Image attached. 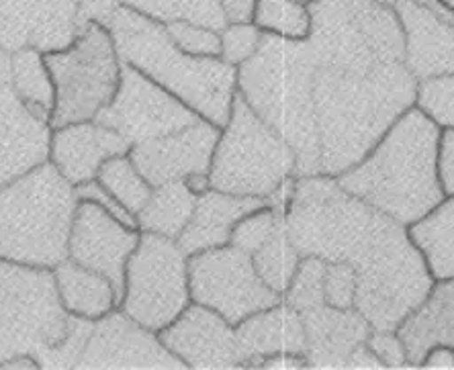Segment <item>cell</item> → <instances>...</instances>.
Masks as SVG:
<instances>
[{
	"instance_id": "obj_1",
	"label": "cell",
	"mask_w": 454,
	"mask_h": 370,
	"mask_svg": "<svg viewBox=\"0 0 454 370\" xmlns=\"http://www.w3.org/2000/svg\"><path fill=\"white\" fill-rule=\"evenodd\" d=\"M285 230L301 256L352 266L354 307L372 329H397L434 287L407 227L346 193L328 174L295 177Z\"/></svg>"
},
{
	"instance_id": "obj_2",
	"label": "cell",
	"mask_w": 454,
	"mask_h": 370,
	"mask_svg": "<svg viewBox=\"0 0 454 370\" xmlns=\"http://www.w3.org/2000/svg\"><path fill=\"white\" fill-rule=\"evenodd\" d=\"M418 78L405 64L352 72L317 68L313 103L322 174L340 177L369 156L387 131L416 106Z\"/></svg>"
},
{
	"instance_id": "obj_3",
	"label": "cell",
	"mask_w": 454,
	"mask_h": 370,
	"mask_svg": "<svg viewBox=\"0 0 454 370\" xmlns=\"http://www.w3.org/2000/svg\"><path fill=\"white\" fill-rule=\"evenodd\" d=\"M440 127L411 106L363 162L336 177L346 193L410 227L446 199L438 178Z\"/></svg>"
},
{
	"instance_id": "obj_4",
	"label": "cell",
	"mask_w": 454,
	"mask_h": 370,
	"mask_svg": "<svg viewBox=\"0 0 454 370\" xmlns=\"http://www.w3.org/2000/svg\"><path fill=\"white\" fill-rule=\"evenodd\" d=\"M316 58L307 39L264 33L258 51L238 66V94L297 156V177L322 174L313 103Z\"/></svg>"
},
{
	"instance_id": "obj_5",
	"label": "cell",
	"mask_w": 454,
	"mask_h": 370,
	"mask_svg": "<svg viewBox=\"0 0 454 370\" xmlns=\"http://www.w3.org/2000/svg\"><path fill=\"white\" fill-rule=\"evenodd\" d=\"M121 62L142 72L209 123L223 127L238 94V68L222 58H197L172 42L164 23L119 6L106 25Z\"/></svg>"
},
{
	"instance_id": "obj_6",
	"label": "cell",
	"mask_w": 454,
	"mask_h": 370,
	"mask_svg": "<svg viewBox=\"0 0 454 370\" xmlns=\"http://www.w3.org/2000/svg\"><path fill=\"white\" fill-rule=\"evenodd\" d=\"M92 324L66 311L51 268L0 260V365L29 354L42 368H76Z\"/></svg>"
},
{
	"instance_id": "obj_7",
	"label": "cell",
	"mask_w": 454,
	"mask_h": 370,
	"mask_svg": "<svg viewBox=\"0 0 454 370\" xmlns=\"http://www.w3.org/2000/svg\"><path fill=\"white\" fill-rule=\"evenodd\" d=\"M78 193L50 160L0 186V260L56 268L68 260Z\"/></svg>"
},
{
	"instance_id": "obj_8",
	"label": "cell",
	"mask_w": 454,
	"mask_h": 370,
	"mask_svg": "<svg viewBox=\"0 0 454 370\" xmlns=\"http://www.w3.org/2000/svg\"><path fill=\"white\" fill-rule=\"evenodd\" d=\"M307 42L317 68L369 72L405 64L403 27L375 0H313Z\"/></svg>"
},
{
	"instance_id": "obj_9",
	"label": "cell",
	"mask_w": 454,
	"mask_h": 370,
	"mask_svg": "<svg viewBox=\"0 0 454 370\" xmlns=\"http://www.w3.org/2000/svg\"><path fill=\"white\" fill-rule=\"evenodd\" d=\"M295 177L297 156L293 147L236 94L213 152L209 188L269 201Z\"/></svg>"
},
{
	"instance_id": "obj_10",
	"label": "cell",
	"mask_w": 454,
	"mask_h": 370,
	"mask_svg": "<svg viewBox=\"0 0 454 370\" xmlns=\"http://www.w3.org/2000/svg\"><path fill=\"white\" fill-rule=\"evenodd\" d=\"M45 64L56 84L51 130L98 119L121 83L123 62L115 39L109 27L97 21L80 25L68 47L45 53Z\"/></svg>"
},
{
	"instance_id": "obj_11",
	"label": "cell",
	"mask_w": 454,
	"mask_h": 370,
	"mask_svg": "<svg viewBox=\"0 0 454 370\" xmlns=\"http://www.w3.org/2000/svg\"><path fill=\"white\" fill-rule=\"evenodd\" d=\"M191 303L189 254L176 240L139 232L137 248L127 260L119 309L160 334Z\"/></svg>"
},
{
	"instance_id": "obj_12",
	"label": "cell",
	"mask_w": 454,
	"mask_h": 370,
	"mask_svg": "<svg viewBox=\"0 0 454 370\" xmlns=\"http://www.w3.org/2000/svg\"><path fill=\"white\" fill-rule=\"evenodd\" d=\"M191 301L209 307L231 326L283 301L256 272L252 254L227 244L189 256Z\"/></svg>"
},
{
	"instance_id": "obj_13",
	"label": "cell",
	"mask_w": 454,
	"mask_h": 370,
	"mask_svg": "<svg viewBox=\"0 0 454 370\" xmlns=\"http://www.w3.org/2000/svg\"><path fill=\"white\" fill-rule=\"evenodd\" d=\"M97 121L115 130L125 141H129V146H136L186 130L199 123L201 117L175 94L123 64L115 97Z\"/></svg>"
},
{
	"instance_id": "obj_14",
	"label": "cell",
	"mask_w": 454,
	"mask_h": 370,
	"mask_svg": "<svg viewBox=\"0 0 454 370\" xmlns=\"http://www.w3.org/2000/svg\"><path fill=\"white\" fill-rule=\"evenodd\" d=\"M76 368H186L160 335L137 324L121 309L92 324Z\"/></svg>"
},
{
	"instance_id": "obj_15",
	"label": "cell",
	"mask_w": 454,
	"mask_h": 370,
	"mask_svg": "<svg viewBox=\"0 0 454 370\" xmlns=\"http://www.w3.org/2000/svg\"><path fill=\"white\" fill-rule=\"evenodd\" d=\"M139 230L121 224L90 201H80L70 230L68 258L105 274L121 303L127 260L137 248Z\"/></svg>"
},
{
	"instance_id": "obj_16",
	"label": "cell",
	"mask_w": 454,
	"mask_h": 370,
	"mask_svg": "<svg viewBox=\"0 0 454 370\" xmlns=\"http://www.w3.org/2000/svg\"><path fill=\"white\" fill-rule=\"evenodd\" d=\"M219 133L222 127L201 119L170 136L131 146L129 158L153 188L176 180L186 183L197 177H209Z\"/></svg>"
},
{
	"instance_id": "obj_17",
	"label": "cell",
	"mask_w": 454,
	"mask_h": 370,
	"mask_svg": "<svg viewBox=\"0 0 454 370\" xmlns=\"http://www.w3.org/2000/svg\"><path fill=\"white\" fill-rule=\"evenodd\" d=\"M80 29L76 0H0V50L50 53L68 47Z\"/></svg>"
},
{
	"instance_id": "obj_18",
	"label": "cell",
	"mask_w": 454,
	"mask_h": 370,
	"mask_svg": "<svg viewBox=\"0 0 454 370\" xmlns=\"http://www.w3.org/2000/svg\"><path fill=\"white\" fill-rule=\"evenodd\" d=\"M186 368H242L236 327L209 307L191 303L158 334Z\"/></svg>"
},
{
	"instance_id": "obj_19",
	"label": "cell",
	"mask_w": 454,
	"mask_h": 370,
	"mask_svg": "<svg viewBox=\"0 0 454 370\" xmlns=\"http://www.w3.org/2000/svg\"><path fill=\"white\" fill-rule=\"evenodd\" d=\"M50 138L51 127L19 100L11 80V53L0 50V186L45 162Z\"/></svg>"
},
{
	"instance_id": "obj_20",
	"label": "cell",
	"mask_w": 454,
	"mask_h": 370,
	"mask_svg": "<svg viewBox=\"0 0 454 370\" xmlns=\"http://www.w3.org/2000/svg\"><path fill=\"white\" fill-rule=\"evenodd\" d=\"M129 141L101 121H80L51 130L48 160L72 186L97 178L109 158L129 154Z\"/></svg>"
},
{
	"instance_id": "obj_21",
	"label": "cell",
	"mask_w": 454,
	"mask_h": 370,
	"mask_svg": "<svg viewBox=\"0 0 454 370\" xmlns=\"http://www.w3.org/2000/svg\"><path fill=\"white\" fill-rule=\"evenodd\" d=\"M305 326V360L307 366L342 368L350 352L364 344L372 327L356 307L336 309L322 305L301 313Z\"/></svg>"
},
{
	"instance_id": "obj_22",
	"label": "cell",
	"mask_w": 454,
	"mask_h": 370,
	"mask_svg": "<svg viewBox=\"0 0 454 370\" xmlns=\"http://www.w3.org/2000/svg\"><path fill=\"white\" fill-rule=\"evenodd\" d=\"M393 9L403 27L407 70L418 80L454 74V25L413 0H399Z\"/></svg>"
},
{
	"instance_id": "obj_23",
	"label": "cell",
	"mask_w": 454,
	"mask_h": 370,
	"mask_svg": "<svg viewBox=\"0 0 454 370\" xmlns=\"http://www.w3.org/2000/svg\"><path fill=\"white\" fill-rule=\"evenodd\" d=\"M236 340L244 366H260V362L278 354H305V326L285 301L239 321Z\"/></svg>"
},
{
	"instance_id": "obj_24",
	"label": "cell",
	"mask_w": 454,
	"mask_h": 370,
	"mask_svg": "<svg viewBox=\"0 0 454 370\" xmlns=\"http://www.w3.org/2000/svg\"><path fill=\"white\" fill-rule=\"evenodd\" d=\"M262 205H266L262 199L239 197V194L222 193L215 188H205L203 193H199L195 211L184 232L178 235V246L189 256L227 246L238 221Z\"/></svg>"
},
{
	"instance_id": "obj_25",
	"label": "cell",
	"mask_w": 454,
	"mask_h": 370,
	"mask_svg": "<svg viewBox=\"0 0 454 370\" xmlns=\"http://www.w3.org/2000/svg\"><path fill=\"white\" fill-rule=\"evenodd\" d=\"M407 366H422L432 348H454V280H434L426 299L397 326Z\"/></svg>"
},
{
	"instance_id": "obj_26",
	"label": "cell",
	"mask_w": 454,
	"mask_h": 370,
	"mask_svg": "<svg viewBox=\"0 0 454 370\" xmlns=\"http://www.w3.org/2000/svg\"><path fill=\"white\" fill-rule=\"evenodd\" d=\"M62 305L72 318L98 321L119 307V295L113 282L101 272L64 260L53 268Z\"/></svg>"
},
{
	"instance_id": "obj_27",
	"label": "cell",
	"mask_w": 454,
	"mask_h": 370,
	"mask_svg": "<svg viewBox=\"0 0 454 370\" xmlns=\"http://www.w3.org/2000/svg\"><path fill=\"white\" fill-rule=\"evenodd\" d=\"M434 280H454V197L407 227Z\"/></svg>"
},
{
	"instance_id": "obj_28",
	"label": "cell",
	"mask_w": 454,
	"mask_h": 370,
	"mask_svg": "<svg viewBox=\"0 0 454 370\" xmlns=\"http://www.w3.org/2000/svg\"><path fill=\"white\" fill-rule=\"evenodd\" d=\"M11 80L19 100L33 117L50 125L56 105V84L45 64V53L23 47L11 53Z\"/></svg>"
},
{
	"instance_id": "obj_29",
	"label": "cell",
	"mask_w": 454,
	"mask_h": 370,
	"mask_svg": "<svg viewBox=\"0 0 454 370\" xmlns=\"http://www.w3.org/2000/svg\"><path fill=\"white\" fill-rule=\"evenodd\" d=\"M197 197L199 193L192 191L184 180L152 188L150 199L137 213V230L178 240L195 211Z\"/></svg>"
},
{
	"instance_id": "obj_30",
	"label": "cell",
	"mask_w": 454,
	"mask_h": 370,
	"mask_svg": "<svg viewBox=\"0 0 454 370\" xmlns=\"http://www.w3.org/2000/svg\"><path fill=\"white\" fill-rule=\"evenodd\" d=\"M121 4L164 25L191 21L217 31L225 27L219 0H121Z\"/></svg>"
},
{
	"instance_id": "obj_31",
	"label": "cell",
	"mask_w": 454,
	"mask_h": 370,
	"mask_svg": "<svg viewBox=\"0 0 454 370\" xmlns=\"http://www.w3.org/2000/svg\"><path fill=\"white\" fill-rule=\"evenodd\" d=\"M301 258L303 256L299 254L295 244H293L289 235H286L285 227L252 254L254 266H256L260 279H262L272 291L278 293L280 297H283L293 279H295L297 268L301 264Z\"/></svg>"
},
{
	"instance_id": "obj_32",
	"label": "cell",
	"mask_w": 454,
	"mask_h": 370,
	"mask_svg": "<svg viewBox=\"0 0 454 370\" xmlns=\"http://www.w3.org/2000/svg\"><path fill=\"white\" fill-rule=\"evenodd\" d=\"M97 180L101 183L119 203H121L127 211L136 215L142 211L145 201L152 194V185L142 177L137 166L133 164L129 154H121V156L109 158L101 166L97 174Z\"/></svg>"
},
{
	"instance_id": "obj_33",
	"label": "cell",
	"mask_w": 454,
	"mask_h": 370,
	"mask_svg": "<svg viewBox=\"0 0 454 370\" xmlns=\"http://www.w3.org/2000/svg\"><path fill=\"white\" fill-rule=\"evenodd\" d=\"M254 25L283 39H307L311 31L309 4L301 0H258Z\"/></svg>"
},
{
	"instance_id": "obj_34",
	"label": "cell",
	"mask_w": 454,
	"mask_h": 370,
	"mask_svg": "<svg viewBox=\"0 0 454 370\" xmlns=\"http://www.w3.org/2000/svg\"><path fill=\"white\" fill-rule=\"evenodd\" d=\"M416 109L440 130H454V74L418 80Z\"/></svg>"
},
{
	"instance_id": "obj_35",
	"label": "cell",
	"mask_w": 454,
	"mask_h": 370,
	"mask_svg": "<svg viewBox=\"0 0 454 370\" xmlns=\"http://www.w3.org/2000/svg\"><path fill=\"white\" fill-rule=\"evenodd\" d=\"M324 272L325 262L313 256H303L297 274L283 295V301L301 315L309 309L322 305L324 299Z\"/></svg>"
},
{
	"instance_id": "obj_36",
	"label": "cell",
	"mask_w": 454,
	"mask_h": 370,
	"mask_svg": "<svg viewBox=\"0 0 454 370\" xmlns=\"http://www.w3.org/2000/svg\"><path fill=\"white\" fill-rule=\"evenodd\" d=\"M283 227L285 213L266 203L238 221V225L233 227L230 244L242 248L248 254H254Z\"/></svg>"
},
{
	"instance_id": "obj_37",
	"label": "cell",
	"mask_w": 454,
	"mask_h": 370,
	"mask_svg": "<svg viewBox=\"0 0 454 370\" xmlns=\"http://www.w3.org/2000/svg\"><path fill=\"white\" fill-rule=\"evenodd\" d=\"M164 27L172 42L189 56L222 58V33L217 29L191 21H172Z\"/></svg>"
},
{
	"instance_id": "obj_38",
	"label": "cell",
	"mask_w": 454,
	"mask_h": 370,
	"mask_svg": "<svg viewBox=\"0 0 454 370\" xmlns=\"http://www.w3.org/2000/svg\"><path fill=\"white\" fill-rule=\"evenodd\" d=\"M219 33H222V59L233 68L248 62L264 37V33L254 23L225 25Z\"/></svg>"
},
{
	"instance_id": "obj_39",
	"label": "cell",
	"mask_w": 454,
	"mask_h": 370,
	"mask_svg": "<svg viewBox=\"0 0 454 370\" xmlns=\"http://www.w3.org/2000/svg\"><path fill=\"white\" fill-rule=\"evenodd\" d=\"M324 299L336 309H350L356 301V272L344 262H325Z\"/></svg>"
},
{
	"instance_id": "obj_40",
	"label": "cell",
	"mask_w": 454,
	"mask_h": 370,
	"mask_svg": "<svg viewBox=\"0 0 454 370\" xmlns=\"http://www.w3.org/2000/svg\"><path fill=\"white\" fill-rule=\"evenodd\" d=\"M366 344L375 352L380 365L385 366H407V352L402 338L395 329H372L366 338Z\"/></svg>"
},
{
	"instance_id": "obj_41",
	"label": "cell",
	"mask_w": 454,
	"mask_h": 370,
	"mask_svg": "<svg viewBox=\"0 0 454 370\" xmlns=\"http://www.w3.org/2000/svg\"><path fill=\"white\" fill-rule=\"evenodd\" d=\"M76 193H78L80 201H90V203L103 207L106 213H111L113 217L121 221V224L129 225V227H136V230H137L136 215L127 211V209L121 203H119V201L113 197V194L106 191V188L101 183H98L97 178L90 180V183H86V185L76 186Z\"/></svg>"
},
{
	"instance_id": "obj_42",
	"label": "cell",
	"mask_w": 454,
	"mask_h": 370,
	"mask_svg": "<svg viewBox=\"0 0 454 370\" xmlns=\"http://www.w3.org/2000/svg\"><path fill=\"white\" fill-rule=\"evenodd\" d=\"M436 166L444 197H454V130H440Z\"/></svg>"
},
{
	"instance_id": "obj_43",
	"label": "cell",
	"mask_w": 454,
	"mask_h": 370,
	"mask_svg": "<svg viewBox=\"0 0 454 370\" xmlns=\"http://www.w3.org/2000/svg\"><path fill=\"white\" fill-rule=\"evenodd\" d=\"M76 3L80 25L89 21L109 25L113 15H115V11L121 6V0H76Z\"/></svg>"
},
{
	"instance_id": "obj_44",
	"label": "cell",
	"mask_w": 454,
	"mask_h": 370,
	"mask_svg": "<svg viewBox=\"0 0 454 370\" xmlns=\"http://www.w3.org/2000/svg\"><path fill=\"white\" fill-rule=\"evenodd\" d=\"M258 0H219L225 25L252 23Z\"/></svg>"
},
{
	"instance_id": "obj_45",
	"label": "cell",
	"mask_w": 454,
	"mask_h": 370,
	"mask_svg": "<svg viewBox=\"0 0 454 370\" xmlns=\"http://www.w3.org/2000/svg\"><path fill=\"white\" fill-rule=\"evenodd\" d=\"M346 366H350V368H383L380 360L377 358L375 352H372L366 342L352 350Z\"/></svg>"
},
{
	"instance_id": "obj_46",
	"label": "cell",
	"mask_w": 454,
	"mask_h": 370,
	"mask_svg": "<svg viewBox=\"0 0 454 370\" xmlns=\"http://www.w3.org/2000/svg\"><path fill=\"white\" fill-rule=\"evenodd\" d=\"M422 366L432 368H454V348L449 346H436L432 348L428 356L424 358Z\"/></svg>"
},
{
	"instance_id": "obj_47",
	"label": "cell",
	"mask_w": 454,
	"mask_h": 370,
	"mask_svg": "<svg viewBox=\"0 0 454 370\" xmlns=\"http://www.w3.org/2000/svg\"><path fill=\"white\" fill-rule=\"evenodd\" d=\"M262 368H305L307 360L303 354H278L260 362Z\"/></svg>"
},
{
	"instance_id": "obj_48",
	"label": "cell",
	"mask_w": 454,
	"mask_h": 370,
	"mask_svg": "<svg viewBox=\"0 0 454 370\" xmlns=\"http://www.w3.org/2000/svg\"><path fill=\"white\" fill-rule=\"evenodd\" d=\"M413 3L428 9L432 15H436L442 21L454 25V9L444 3V0H413Z\"/></svg>"
},
{
	"instance_id": "obj_49",
	"label": "cell",
	"mask_w": 454,
	"mask_h": 370,
	"mask_svg": "<svg viewBox=\"0 0 454 370\" xmlns=\"http://www.w3.org/2000/svg\"><path fill=\"white\" fill-rule=\"evenodd\" d=\"M0 368H27V370H31V368H42V365H39V360L35 358V356L25 354V356H15V358L4 360L3 365H0Z\"/></svg>"
},
{
	"instance_id": "obj_50",
	"label": "cell",
	"mask_w": 454,
	"mask_h": 370,
	"mask_svg": "<svg viewBox=\"0 0 454 370\" xmlns=\"http://www.w3.org/2000/svg\"><path fill=\"white\" fill-rule=\"evenodd\" d=\"M375 3H379V4H385V6H395L399 0H375Z\"/></svg>"
},
{
	"instance_id": "obj_51",
	"label": "cell",
	"mask_w": 454,
	"mask_h": 370,
	"mask_svg": "<svg viewBox=\"0 0 454 370\" xmlns=\"http://www.w3.org/2000/svg\"><path fill=\"white\" fill-rule=\"evenodd\" d=\"M444 3L449 4V6H452V9H454V0H444Z\"/></svg>"
},
{
	"instance_id": "obj_52",
	"label": "cell",
	"mask_w": 454,
	"mask_h": 370,
	"mask_svg": "<svg viewBox=\"0 0 454 370\" xmlns=\"http://www.w3.org/2000/svg\"><path fill=\"white\" fill-rule=\"evenodd\" d=\"M301 3H305V4H309V3H313V0H301Z\"/></svg>"
}]
</instances>
